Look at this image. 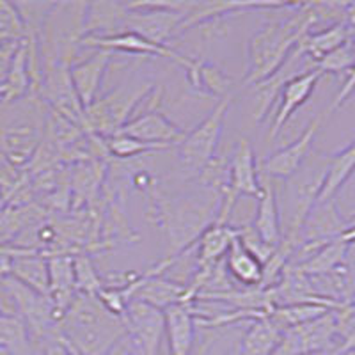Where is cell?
<instances>
[{"label":"cell","instance_id":"obj_22","mask_svg":"<svg viewBox=\"0 0 355 355\" xmlns=\"http://www.w3.org/2000/svg\"><path fill=\"white\" fill-rule=\"evenodd\" d=\"M355 173V139L345 150L338 151L334 155H329V166L325 180H323V187L320 190L318 201H331L336 199L338 192L343 189L345 183L352 178Z\"/></svg>","mask_w":355,"mask_h":355},{"label":"cell","instance_id":"obj_17","mask_svg":"<svg viewBox=\"0 0 355 355\" xmlns=\"http://www.w3.org/2000/svg\"><path fill=\"white\" fill-rule=\"evenodd\" d=\"M126 17L128 8L121 2H87L82 37H107L125 33Z\"/></svg>","mask_w":355,"mask_h":355},{"label":"cell","instance_id":"obj_18","mask_svg":"<svg viewBox=\"0 0 355 355\" xmlns=\"http://www.w3.org/2000/svg\"><path fill=\"white\" fill-rule=\"evenodd\" d=\"M240 236V226L231 227L230 224H218L214 222L210 227H206L196 242L198 249V268L211 266L224 261L226 254Z\"/></svg>","mask_w":355,"mask_h":355},{"label":"cell","instance_id":"obj_29","mask_svg":"<svg viewBox=\"0 0 355 355\" xmlns=\"http://www.w3.org/2000/svg\"><path fill=\"white\" fill-rule=\"evenodd\" d=\"M20 43L21 41H9V43H4L0 46V84H2V82L6 80V77L9 75V69H11Z\"/></svg>","mask_w":355,"mask_h":355},{"label":"cell","instance_id":"obj_31","mask_svg":"<svg viewBox=\"0 0 355 355\" xmlns=\"http://www.w3.org/2000/svg\"><path fill=\"white\" fill-rule=\"evenodd\" d=\"M41 355H77L68 345L61 339V336L55 334L49 341H44L40 348Z\"/></svg>","mask_w":355,"mask_h":355},{"label":"cell","instance_id":"obj_3","mask_svg":"<svg viewBox=\"0 0 355 355\" xmlns=\"http://www.w3.org/2000/svg\"><path fill=\"white\" fill-rule=\"evenodd\" d=\"M43 98L31 93L0 107V157L17 169H27L46 130L49 110Z\"/></svg>","mask_w":355,"mask_h":355},{"label":"cell","instance_id":"obj_35","mask_svg":"<svg viewBox=\"0 0 355 355\" xmlns=\"http://www.w3.org/2000/svg\"><path fill=\"white\" fill-rule=\"evenodd\" d=\"M4 199H2V196H0V211H2V210H4Z\"/></svg>","mask_w":355,"mask_h":355},{"label":"cell","instance_id":"obj_26","mask_svg":"<svg viewBox=\"0 0 355 355\" xmlns=\"http://www.w3.org/2000/svg\"><path fill=\"white\" fill-rule=\"evenodd\" d=\"M107 153L117 160H132V158H141L150 153H157V151H166L169 148L157 144H148V142H141L137 139L123 135V133H114L110 137L105 139Z\"/></svg>","mask_w":355,"mask_h":355},{"label":"cell","instance_id":"obj_2","mask_svg":"<svg viewBox=\"0 0 355 355\" xmlns=\"http://www.w3.org/2000/svg\"><path fill=\"white\" fill-rule=\"evenodd\" d=\"M57 334L77 355H110L128 338L126 323L94 295L78 293L57 325Z\"/></svg>","mask_w":355,"mask_h":355},{"label":"cell","instance_id":"obj_9","mask_svg":"<svg viewBox=\"0 0 355 355\" xmlns=\"http://www.w3.org/2000/svg\"><path fill=\"white\" fill-rule=\"evenodd\" d=\"M123 320L126 323L128 338L141 355H158L162 338L166 331L164 323V311L141 302L130 300L125 309Z\"/></svg>","mask_w":355,"mask_h":355},{"label":"cell","instance_id":"obj_25","mask_svg":"<svg viewBox=\"0 0 355 355\" xmlns=\"http://www.w3.org/2000/svg\"><path fill=\"white\" fill-rule=\"evenodd\" d=\"M0 348L12 355H37L40 352L24 320L11 315L0 316Z\"/></svg>","mask_w":355,"mask_h":355},{"label":"cell","instance_id":"obj_15","mask_svg":"<svg viewBox=\"0 0 355 355\" xmlns=\"http://www.w3.org/2000/svg\"><path fill=\"white\" fill-rule=\"evenodd\" d=\"M261 176V174H259ZM252 230L259 239L272 249H277L283 242V227H281V214H279V202L275 196L274 183L270 178L261 176V196L258 198Z\"/></svg>","mask_w":355,"mask_h":355},{"label":"cell","instance_id":"obj_37","mask_svg":"<svg viewBox=\"0 0 355 355\" xmlns=\"http://www.w3.org/2000/svg\"><path fill=\"white\" fill-rule=\"evenodd\" d=\"M4 43H9V41H4V40H0V46H2V44Z\"/></svg>","mask_w":355,"mask_h":355},{"label":"cell","instance_id":"obj_36","mask_svg":"<svg viewBox=\"0 0 355 355\" xmlns=\"http://www.w3.org/2000/svg\"><path fill=\"white\" fill-rule=\"evenodd\" d=\"M0 355H12V354H9V352L4 350V348H0Z\"/></svg>","mask_w":355,"mask_h":355},{"label":"cell","instance_id":"obj_13","mask_svg":"<svg viewBox=\"0 0 355 355\" xmlns=\"http://www.w3.org/2000/svg\"><path fill=\"white\" fill-rule=\"evenodd\" d=\"M110 59H112L110 52L96 50L93 55H89L80 62H73L69 68L71 85L84 110L93 105L98 98V91L110 66Z\"/></svg>","mask_w":355,"mask_h":355},{"label":"cell","instance_id":"obj_23","mask_svg":"<svg viewBox=\"0 0 355 355\" xmlns=\"http://www.w3.org/2000/svg\"><path fill=\"white\" fill-rule=\"evenodd\" d=\"M187 78H189V84L202 94L217 96L218 100L231 94L230 89L233 84V78L224 69L215 66L214 62L202 61V59L196 57L194 66L187 71Z\"/></svg>","mask_w":355,"mask_h":355},{"label":"cell","instance_id":"obj_30","mask_svg":"<svg viewBox=\"0 0 355 355\" xmlns=\"http://www.w3.org/2000/svg\"><path fill=\"white\" fill-rule=\"evenodd\" d=\"M354 91H355V66H354V69H352V71L348 73V77H347V80H345L343 87L339 89V93L336 94L334 100H332V103H331V107H329V109H327L329 116H331V114L334 112V110H338L339 107L343 105L345 101H347L348 98L352 96V93H354Z\"/></svg>","mask_w":355,"mask_h":355},{"label":"cell","instance_id":"obj_1","mask_svg":"<svg viewBox=\"0 0 355 355\" xmlns=\"http://www.w3.org/2000/svg\"><path fill=\"white\" fill-rule=\"evenodd\" d=\"M151 222L162 231L169 243V254L182 258L192 249L198 239L217 220L220 199L194 198V196H169L158 189L157 182L148 192ZM214 196V194H210Z\"/></svg>","mask_w":355,"mask_h":355},{"label":"cell","instance_id":"obj_19","mask_svg":"<svg viewBox=\"0 0 355 355\" xmlns=\"http://www.w3.org/2000/svg\"><path fill=\"white\" fill-rule=\"evenodd\" d=\"M11 277L36 293L49 297V258L37 250L25 249L12 258Z\"/></svg>","mask_w":355,"mask_h":355},{"label":"cell","instance_id":"obj_12","mask_svg":"<svg viewBox=\"0 0 355 355\" xmlns=\"http://www.w3.org/2000/svg\"><path fill=\"white\" fill-rule=\"evenodd\" d=\"M117 133L128 135V137L137 139L148 144L164 146V148H174L183 141L187 135L185 130H182L176 123H173L167 116L160 114L158 110L148 109L139 116H133L125 126Z\"/></svg>","mask_w":355,"mask_h":355},{"label":"cell","instance_id":"obj_24","mask_svg":"<svg viewBox=\"0 0 355 355\" xmlns=\"http://www.w3.org/2000/svg\"><path fill=\"white\" fill-rule=\"evenodd\" d=\"M283 332L270 320L259 318L250 322L239 347V355H274Z\"/></svg>","mask_w":355,"mask_h":355},{"label":"cell","instance_id":"obj_34","mask_svg":"<svg viewBox=\"0 0 355 355\" xmlns=\"http://www.w3.org/2000/svg\"><path fill=\"white\" fill-rule=\"evenodd\" d=\"M224 355H239V348H236V350H231V352H226V354Z\"/></svg>","mask_w":355,"mask_h":355},{"label":"cell","instance_id":"obj_38","mask_svg":"<svg viewBox=\"0 0 355 355\" xmlns=\"http://www.w3.org/2000/svg\"><path fill=\"white\" fill-rule=\"evenodd\" d=\"M0 316H2V309H0Z\"/></svg>","mask_w":355,"mask_h":355},{"label":"cell","instance_id":"obj_11","mask_svg":"<svg viewBox=\"0 0 355 355\" xmlns=\"http://www.w3.org/2000/svg\"><path fill=\"white\" fill-rule=\"evenodd\" d=\"M348 226H350V220L339 214L336 199L316 202L300 227L297 247L304 243L325 245V243L334 242L347 231Z\"/></svg>","mask_w":355,"mask_h":355},{"label":"cell","instance_id":"obj_4","mask_svg":"<svg viewBox=\"0 0 355 355\" xmlns=\"http://www.w3.org/2000/svg\"><path fill=\"white\" fill-rule=\"evenodd\" d=\"M153 91L151 82L121 84L110 93L96 98L91 107L84 110V132L98 137H110L132 119L137 105Z\"/></svg>","mask_w":355,"mask_h":355},{"label":"cell","instance_id":"obj_14","mask_svg":"<svg viewBox=\"0 0 355 355\" xmlns=\"http://www.w3.org/2000/svg\"><path fill=\"white\" fill-rule=\"evenodd\" d=\"M77 284H75V270H73V256L57 254L49 258V297L53 304L57 325L61 322L66 311L77 299Z\"/></svg>","mask_w":355,"mask_h":355},{"label":"cell","instance_id":"obj_21","mask_svg":"<svg viewBox=\"0 0 355 355\" xmlns=\"http://www.w3.org/2000/svg\"><path fill=\"white\" fill-rule=\"evenodd\" d=\"M224 266L230 277L245 288H261L263 283V263L250 254L249 250L240 243V240L231 245L230 252L224 258Z\"/></svg>","mask_w":355,"mask_h":355},{"label":"cell","instance_id":"obj_20","mask_svg":"<svg viewBox=\"0 0 355 355\" xmlns=\"http://www.w3.org/2000/svg\"><path fill=\"white\" fill-rule=\"evenodd\" d=\"M350 31L352 25L347 20L339 21V24L329 25L323 31H318V33L307 34L306 37L299 41L297 46L307 61L313 62V68H315L316 62L322 61L323 57L334 52L336 49H339L350 37Z\"/></svg>","mask_w":355,"mask_h":355},{"label":"cell","instance_id":"obj_10","mask_svg":"<svg viewBox=\"0 0 355 355\" xmlns=\"http://www.w3.org/2000/svg\"><path fill=\"white\" fill-rule=\"evenodd\" d=\"M323 77V73L316 68L304 69V71L297 73L291 78H288L279 91V107L274 112V121H272L270 133H268V141L274 142L281 130L288 125L295 112L304 107L309 101V98L315 93L316 85H318L320 78Z\"/></svg>","mask_w":355,"mask_h":355},{"label":"cell","instance_id":"obj_28","mask_svg":"<svg viewBox=\"0 0 355 355\" xmlns=\"http://www.w3.org/2000/svg\"><path fill=\"white\" fill-rule=\"evenodd\" d=\"M0 40L24 41L27 40V28L17 4L0 0Z\"/></svg>","mask_w":355,"mask_h":355},{"label":"cell","instance_id":"obj_8","mask_svg":"<svg viewBox=\"0 0 355 355\" xmlns=\"http://www.w3.org/2000/svg\"><path fill=\"white\" fill-rule=\"evenodd\" d=\"M327 117V110H325V112H320L318 116L307 125V128L300 133V137L297 139V141L284 146L283 150L275 151V153H272L265 162L259 164V174L270 178V180H274V178H277V180H290L291 176H295V174L299 173V171L302 169L304 164L307 162V158L311 157L316 133L320 132L323 121H325Z\"/></svg>","mask_w":355,"mask_h":355},{"label":"cell","instance_id":"obj_6","mask_svg":"<svg viewBox=\"0 0 355 355\" xmlns=\"http://www.w3.org/2000/svg\"><path fill=\"white\" fill-rule=\"evenodd\" d=\"M256 198L261 196V176H259V164L256 160L254 148L249 139L240 137L234 148L233 157L230 158V185L226 194L220 199L217 220L218 224H227L230 215L233 214L234 205L239 198Z\"/></svg>","mask_w":355,"mask_h":355},{"label":"cell","instance_id":"obj_5","mask_svg":"<svg viewBox=\"0 0 355 355\" xmlns=\"http://www.w3.org/2000/svg\"><path fill=\"white\" fill-rule=\"evenodd\" d=\"M231 103H233V94L220 98L210 114L192 132H187L183 141L178 144V160L187 171L198 174L217 157L224 119Z\"/></svg>","mask_w":355,"mask_h":355},{"label":"cell","instance_id":"obj_27","mask_svg":"<svg viewBox=\"0 0 355 355\" xmlns=\"http://www.w3.org/2000/svg\"><path fill=\"white\" fill-rule=\"evenodd\" d=\"M73 270H75V284L77 291L82 295H94L103 288V279L96 272L93 259L89 254L73 256Z\"/></svg>","mask_w":355,"mask_h":355},{"label":"cell","instance_id":"obj_7","mask_svg":"<svg viewBox=\"0 0 355 355\" xmlns=\"http://www.w3.org/2000/svg\"><path fill=\"white\" fill-rule=\"evenodd\" d=\"M80 49H94V50H105L110 53H126V55H137V57H164L169 61L176 62L189 71L196 62V57L185 55V53L178 52L171 46H162L155 44L151 41L144 40L139 34L133 33H119L114 36L107 37H82L78 43Z\"/></svg>","mask_w":355,"mask_h":355},{"label":"cell","instance_id":"obj_33","mask_svg":"<svg viewBox=\"0 0 355 355\" xmlns=\"http://www.w3.org/2000/svg\"><path fill=\"white\" fill-rule=\"evenodd\" d=\"M339 240H341L343 243H347L348 247L355 245V220L350 222V226H348L347 231L339 236Z\"/></svg>","mask_w":355,"mask_h":355},{"label":"cell","instance_id":"obj_16","mask_svg":"<svg viewBox=\"0 0 355 355\" xmlns=\"http://www.w3.org/2000/svg\"><path fill=\"white\" fill-rule=\"evenodd\" d=\"M164 336L169 355H190L196 343V316L190 304H176L164 309Z\"/></svg>","mask_w":355,"mask_h":355},{"label":"cell","instance_id":"obj_32","mask_svg":"<svg viewBox=\"0 0 355 355\" xmlns=\"http://www.w3.org/2000/svg\"><path fill=\"white\" fill-rule=\"evenodd\" d=\"M21 247L17 245H0V279L11 275L12 258L21 252Z\"/></svg>","mask_w":355,"mask_h":355}]
</instances>
